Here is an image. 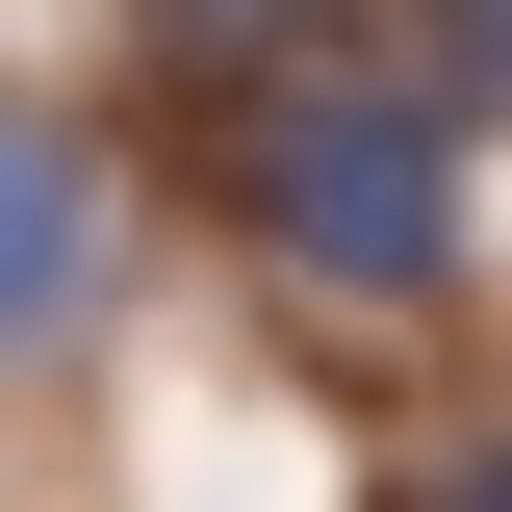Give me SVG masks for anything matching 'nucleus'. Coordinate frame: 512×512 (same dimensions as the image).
<instances>
[{"label": "nucleus", "mask_w": 512, "mask_h": 512, "mask_svg": "<svg viewBox=\"0 0 512 512\" xmlns=\"http://www.w3.org/2000/svg\"><path fill=\"white\" fill-rule=\"evenodd\" d=\"M461 77H384V52H282L231 103V231L308 282V308H436L461 282Z\"/></svg>", "instance_id": "f257e3e1"}, {"label": "nucleus", "mask_w": 512, "mask_h": 512, "mask_svg": "<svg viewBox=\"0 0 512 512\" xmlns=\"http://www.w3.org/2000/svg\"><path fill=\"white\" fill-rule=\"evenodd\" d=\"M103 256H128V205H103V128L0 103V384L103 333Z\"/></svg>", "instance_id": "f03ea898"}, {"label": "nucleus", "mask_w": 512, "mask_h": 512, "mask_svg": "<svg viewBox=\"0 0 512 512\" xmlns=\"http://www.w3.org/2000/svg\"><path fill=\"white\" fill-rule=\"evenodd\" d=\"M154 52H205V77H282V52H333V0H154Z\"/></svg>", "instance_id": "7ed1b4c3"}, {"label": "nucleus", "mask_w": 512, "mask_h": 512, "mask_svg": "<svg viewBox=\"0 0 512 512\" xmlns=\"http://www.w3.org/2000/svg\"><path fill=\"white\" fill-rule=\"evenodd\" d=\"M436 77H461V103H512V0H436Z\"/></svg>", "instance_id": "20e7f679"}, {"label": "nucleus", "mask_w": 512, "mask_h": 512, "mask_svg": "<svg viewBox=\"0 0 512 512\" xmlns=\"http://www.w3.org/2000/svg\"><path fill=\"white\" fill-rule=\"evenodd\" d=\"M410 512H512V436H461V461H436V487H410Z\"/></svg>", "instance_id": "39448f33"}]
</instances>
